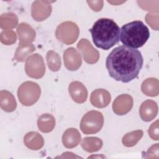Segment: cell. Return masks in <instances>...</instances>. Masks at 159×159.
<instances>
[{"mask_svg":"<svg viewBox=\"0 0 159 159\" xmlns=\"http://www.w3.org/2000/svg\"><path fill=\"white\" fill-rule=\"evenodd\" d=\"M143 63L139 50L121 45L111 52L106 58V66L111 78L128 83L138 76Z\"/></svg>","mask_w":159,"mask_h":159,"instance_id":"1","label":"cell"},{"mask_svg":"<svg viewBox=\"0 0 159 159\" xmlns=\"http://www.w3.org/2000/svg\"><path fill=\"white\" fill-rule=\"evenodd\" d=\"M148 135L150 138L154 140H158V120L153 122L148 129Z\"/></svg>","mask_w":159,"mask_h":159,"instance_id":"28","label":"cell"},{"mask_svg":"<svg viewBox=\"0 0 159 159\" xmlns=\"http://www.w3.org/2000/svg\"><path fill=\"white\" fill-rule=\"evenodd\" d=\"M24 143L31 150H39L43 145V139L39 133L30 132L24 137Z\"/></svg>","mask_w":159,"mask_h":159,"instance_id":"17","label":"cell"},{"mask_svg":"<svg viewBox=\"0 0 159 159\" xmlns=\"http://www.w3.org/2000/svg\"><path fill=\"white\" fill-rule=\"evenodd\" d=\"M143 131L138 130L125 134L122 139V143L126 147H132L135 145L142 138Z\"/></svg>","mask_w":159,"mask_h":159,"instance_id":"25","label":"cell"},{"mask_svg":"<svg viewBox=\"0 0 159 159\" xmlns=\"http://www.w3.org/2000/svg\"><path fill=\"white\" fill-rule=\"evenodd\" d=\"M141 89L147 96H157L159 93L158 80L154 78H147L142 83Z\"/></svg>","mask_w":159,"mask_h":159,"instance_id":"19","label":"cell"},{"mask_svg":"<svg viewBox=\"0 0 159 159\" xmlns=\"http://www.w3.org/2000/svg\"><path fill=\"white\" fill-rule=\"evenodd\" d=\"M89 6L94 11H99L102 9L103 6V1H87Z\"/></svg>","mask_w":159,"mask_h":159,"instance_id":"29","label":"cell"},{"mask_svg":"<svg viewBox=\"0 0 159 159\" xmlns=\"http://www.w3.org/2000/svg\"><path fill=\"white\" fill-rule=\"evenodd\" d=\"M111 99L110 93L104 89H97L93 91L90 97V101L93 106L98 108L106 107L109 104Z\"/></svg>","mask_w":159,"mask_h":159,"instance_id":"13","label":"cell"},{"mask_svg":"<svg viewBox=\"0 0 159 159\" xmlns=\"http://www.w3.org/2000/svg\"><path fill=\"white\" fill-rule=\"evenodd\" d=\"M108 2H109V3H111V4H116V5H117V4H121V3H123L124 1H121V2H120V1H107Z\"/></svg>","mask_w":159,"mask_h":159,"instance_id":"31","label":"cell"},{"mask_svg":"<svg viewBox=\"0 0 159 159\" xmlns=\"http://www.w3.org/2000/svg\"><path fill=\"white\" fill-rule=\"evenodd\" d=\"M69 93L72 99L77 103H83L88 97V91L84 85L80 81L71 82L68 87Z\"/></svg>","mask_w":159,"mask_h":159,"instance_id":"12","label":"cell"},{"mask_svg":"<svg viewBox=\"0 0 159 159\" xmlns=\"http://www.w3.org/2000/svg\"><path fill=\"white\" fill-rule=\"evenodd\" d=\"M0 103L1 108L6 112H12L16 108V101L14 96L7 91L0 93Z\"/></svg>","mask_w":159,"mask_h":159,"instance_id":"18","label":"cell"},{"mask_svg":"<svg viewBox=\"0 0 159 159\" xmlns=\"http://www.w3.org/2000/svg\"><path fill=\"white\" fill-rule=\"evenodd\" d=\"M55 35L57 39L65 44L74 43L79 35V29L77 25L73 22H64L57 28Z\"/></svg>","mask_w":159,"mask_h":159,"instance_id":"6","label":"cell"},{"mask_svg":"<svg viewBox=\"0 0 159 159\" xmlns=\"http://www.w3.org/2000/svg\"><path fill=\"white\" fill-rule=\"evenodd\" d=\"M40 96V88L32 81L23 83L19 88L17 96L19 101L24 106H29L35 104Z\"/></svg>","mask_w":159,"mask_h":159,"instance_id":"4","label":"cell"},{"mask_svg":"<svg viewBox=\"0 0 159 159\" xmlns=\"http://www.w3.org/2000/svg\"><path fill=\"white\" fill-rule=\"evenodd\" d=\"M120 30L112 19L101 18L94 22L89 31L91 34L94 45L98 48L107 50L119 41Z\"/></svg>","mask_w":159,"mask_h":159,"instance_id":"2","label":"cell"},{"mask_svg":"<svg viewBox=\"0 0 159 159\" xmlns=\"http://www.w3.org/2000/svg\"><path fill=\"white\" fill-rule=\"evenodd\" d=\"M153 153L158 155V143H155V145H152L150 148V149H148V150L147 151V152L146 153L148 156L145 157V158H150V155Z\"/></svg>","mask_w":159,"mask_h":159,"instance_id":"30","label":"cell"},{"mask_svg":"<svg viewBox=\"0 0 159 159\" xmlns=\"http://www.w3.org/2000/svg\"><path fill=\"white\" fill-rule=\"evenodd\" d=\"M77 48L81 52L86 63L93 64L98 61L99 57L98 51L92 46L87 39H81L77 45Z\"/></svg>","mask_w":159,"mask_h":159,"instance_id":"9","label":"cell"},{"mask_svg":"<svg viewBox=\"0 0 159 159\" xmlns=\"http://www.w3.org/2000/svg\"><path fill=\"white\" fill-rule=\"evenodd\" d=\"M37 124L39 130L47 133L51 132L53 129L55 125V120L51 114H45L39 117Z\"/></svg>","mask_w":159,"mask_h":159,"instance_id":"20","label":"cell"},{"mask_svg":"<svg viewBox=\"0 0 159 159\" xmlns=\"http://www.w3.org/2000/svg\"><path fill=\"white\" fill-rule=\"evenodd\" d=\"M18 19L17 16L12 12H6L1 16L0 25L3 29L9 30L13 29L17 25Z\"/></svg>","mask_w":159,"mask_h":159,"instance_id":"22","label":"cell"},{"mask_svg":"<svg viewBox=\"0 0 159 159\" xmlns=\"http://www.w3.org/2000/svg\"><path fill=\"white\" fill-rule=\"evenodd\" d=\"M145 19L147 24H148L152 29H155L157 30L158 29V12L147 14Z\"/></svg>","mask_w":159,"mask_h":159,"instance_id":"27","label":"cell"},{"mask_svg":"<svg viewBox=\"0 0 159 159\" xmlns=\"http://www.w3.org/2000/svg\"><path fill=\"white\" fill-rule=\"evenodd\" d=\"M19 38V43H29L35 38V32L33 28L27 23H21L17 29Z\"/></svg>","mask_w":159,"mask_h":159,"instance_id":"15","label":"cell"},{"mask_svg":"<svg viewBox=\"0 0 159 159\" xmlns=\"http://www.w3.org/2000/svg\"><path fill=\"white\" fill-rule=\"evenodd\" d=\"M63 60L65 67L70 71L78 69L82 63L80 53L73 47L68 48L64 52Z\"/></svg>","mask_w":159,"mask_h":159,"instance_id":"10","label":"cell"},{"mask_svg":"<svg viewBox=\"0 0 159 159\" xmlns=\"http://www.w3.org/2000/svg\"><path fill=\"white\" fill-rule=\"evenodd\" d=\"M47 62L48 68L53 71H57L61 67V60L59 55L53 50L47 53Z\"/></svg>","mask_w":159,"mask_h":159,"instance_id":"24","label":"cell"},{"mask_svg":"<svg viewBox=\"0 0 159 159\" xmlns=\"http://www.w3.org/2000/svg\"><path fill=\"white\" fill-rule=\"evenodd\" d=\"M81 141V135L76 129H68L63 134L62 142L64 146L68 148L76 147Z\"/></svg>","mask_w":159,"mask_h":159,"instance_id":"16","label":"cell"},{"mask_svg":"<svg viewBox=\"0 0 159 159\" xmlns=\"http://www.w3.org/2000/svg\"><path fill=\"white\" fill-rule=\"evenodd\" d=\"M133 106L132 98L129 94H121L114 101L113 111L117 115H124L129 112Z\"/></svg>","mask_w":159,"mask_h":159,"instance_id":"11","label":"cell"},{"mask_svg":"<svg viewBox=\"0 0 159 159\" xmlns=\"http://www.w3.org/2000/svg\"><path fill=\"white\" fill-rule=\"evenodd\" d=\"M25 70L27 75L31 78H42L45 72V66L42 56L35 53L29 57L25 61Z\"/></svg>","mask_w":159,"mask_h":159,"instance_id":"7","label":"cell"},{"mask_svg":"<svg viewBox=\"0 0 159 159\" xmlns=\"http://www.w3.org/2000/svg\"><path fill=\"white\" fill-rule=\"evenodd\" d=\"M102 146V140L98 137H86L83 139L81 147L88 152H93L99 150Z\"/></svg>","mask_w":159,"mask_h":159,"instance_id":"21","label":"cell"},{"mask_svg":"<svg viewBox=\"0 0 159 159\" xmlns=\"http://www.w3.org/2000/svg\"><path fill=\"white\" fill-rule=\"evenodd\" d=\"M104 118L101 112L96 111L88 112L83 117L80 122V129L85 134L98 132L103 126Z\"/></svg>","mask_w":159,"mask_h":159,"instance_id":"5","label":"cell"},{"mask_svg":"<svg viewBox=\"0 0 159 159\" xmlns=\"http://www.w3.org/2000/svg\"><path fill=\"white\" fill-rule=\"evenodd\" d=\"M120 40L124 46L137 48L142 47L150 37L148 28L140 20L124 25L120 30Z\"/></svg>","mask_w":159,"mask_h":159,"instance_id":"3","label":"cell"},{"mask_svg":"<svg viewBox=\"0 0 159 159\" xmlns=\"http://www.w3.org/2000/svg\"><path fill=\"white\" fill-rule=\"evenodd\" d=\"M52 1H35L32 3L31 14L32 17L37 21H42L47 19L51 14Z\"/></svg>","mask_w":159,"mask_h":159,"instance_id":"8","label":"cell"},{"mask_svg":"<svg viewBox=\"0 0 159 159\" xmlns=\"http://www.w3.org/2000/svg\"><path fill=\"white\" fill-rule=\"evenodd\" d=\"M1 40L6 45H11L16 41V33L11 30H3L1 34Z\"/></svg>","mask_w":159,"mask_h":159,"instance_id":"26","label":"cell"},{"mask_svg":"<svg viewBox=\"0 0 159 159\" xmlns=\"http://www.w3.org/2000/svg\"><path fill=\"white\" fill-rule=\"evenodd\" d=\"M35 47L30 43H19L14 58L17 61H24L25 58L35 50Z\"/></svg>","mask_w":159,"mask_h":159,"instance_id":"23","label":"cell"},{"mask_svg":"<svg viewBox=\"0 0 159 159\" xmlns=\"http://www.w3.org/2000/svg\"><path fill=\"white\" fill-rule=\"evenodd\" d=\"M141 119L145 122L153 120L158 112V106L156 102L152 100H147L140 106L139 109Z\"/></svg>","mask_w":159,"mask_h":159,"instance_id":"14","label":"cell"}]
</instances>
